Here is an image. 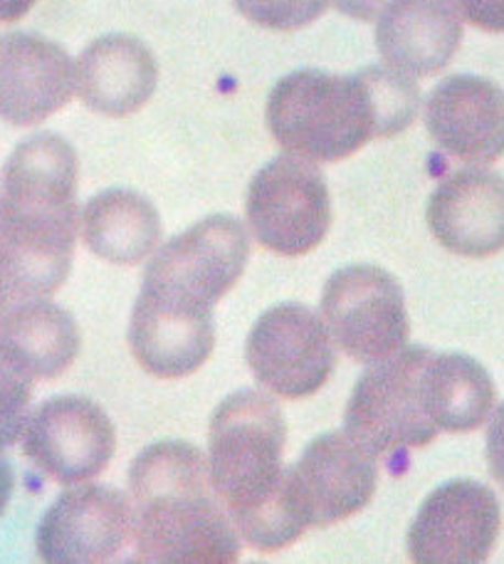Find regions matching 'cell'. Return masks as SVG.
Masks as SVG:
<instances>
[{
  "instance_id": "6da1fadb",
  "label": "cell",
  "mask_w": 504,
  "mask_h": 564,
  "mask_svg": "<svg viewBox=\"0 0 504 564\" xmlns=\"http://www.w3.org/2000/svg\"><path fill=\"white\" fill-rule=\"evenodd\" d=\"M287 423L258 391H238L216 409L208 433V473L235 530L260 552H280L307 530L282 463Z\"/></svg>"
},
{
  "instance_id": "7a4b0ae2",
  "label": "cell",
  "mask_w": 504,
  "mask_h": 564,
  "mask_svg": "<svg viewBox=\"0 0 504 564\" xmlns=\"http://www.w3.org/2000/svg\"><path fill=\"white\" fill-rule=\"evenodd\" d=\"M134 557L151 564H230L238 530L216 496L204 456L186 441H161L129 468Z\"/></svg>"
},
{
  "instance_id": "3957f363",
  "label": "cell",
  "mask_w": 504,
  "mask_h": 564,
  "mask_svg": "<svg viewBox=\"0 0 504 564\" xmlns=\"http://www.w3.org/2000/svg\"><path fill=\"white\" fill-rule=\"evenodd\" d=\"M270 134L292 156L337 164L371 139H386L369 67L357 75L299 69L272 87L265 107Z\"/></svg>"
},
{
  "instance_id": "277c9868",
  "label": "cell",
  "mask_w": 504,
  "mask_h": 564,
  "mask_svg": "<svg viewBox=\"0 0 504 564\" xmlns=\"http://www.w3.org/2000/svg\"><path fill=\"white\" fill-rule=\"evenodd\" d=\"M430 349L406 347L371 365L357 381L344 411V426L361 446L391 460L403 451L426 448L438 438L428 414L426 365Z\"/></svg>"
},
{
  "instance_id": "5b68a950",
  "label": "cell",
  "mask_w": 504,
  "mask_h": 564,
  "mask_svg": "<svg viewBox=\"0 0 504 564\" xmlns=\"http://www.w3.org/2000/svg\"><path fill=\"white\" fill-rule=\"evenodd\" d=\"M250 238L238 218L210 216L171 238L151 258L141 295L166 305L213 312L245 273Z\"/></svg>"
},
{
  "instance_id": "8992f818",
  "label": "cell",
  "mask_w": 504,
  "mask_h": 564,
  "mask_svg": "<svg viewBox=\"0 0 504 564\" xmlns=\"http://www.w3.org/2000/svg\"><path fill=\"white\" fill-rule=\"evenodd\" d=\"M321 317L331 339L361 365H379L408 345L406 295L379 265L337 270L321 292Z\"/></svg>"
},
{
  "instance_id": "52a82bcc",
  "label": "cell",
  "mask_w": 504,
  "mask_h": 564,
  "mask_svg": "<svg viewBox=\"0 0 504 564\" xmlns=\"http://www.w3.org/2000/svg\"><path fill=\"white\" fill-rule=\"evenodd\" d=\"M245 210L258 243L287 258L311 253L331 226L325 176L311 161L292 154L272 159L252 176Z\"/></svg>"
},
{
  "instance_id": "ba28073f",
  "label": "cell",
  "mask_w": 504,
  "mask_h": 564,
  "mask_svg": "<svg viewBox=\"0 0 504 564\" xmlns=\"http://www.w3.org/2000/svg\"><path fill=\"white\" fill-rule=\"evenodd\" d=\"M245 359L260 384L282 399L317 394L337 367L327 325L299 302L262 312L248 335Z\"/></svg>"
},
{
  "instance_id": "9c48e42d",
  "label": "cell",
  "mask_w": 504,
  "mask_h": 564,
  "mask_svg": "<svg viewBox=\"0 0 504 564\" xmlns=\"http://www.w3.org/2000/svg\"><path fill=\"white\" fill-rule=\"evenodd\" d=\"M117 451L114 423L85 397H55L28 416L23 453L59 486H77L105 473Z\"/></svg>"
},
{
  "instance_id": "30bf717a",
  "label": "cell",
  "mask_w": 504,
  "mask_h": 564,
  "mask_svg": "<svg viewBox=\"0 0 504 564\" xmlns=\"http://www.w3.org/2000/svg\"><path fill=\"white\" fill-rule=\"evenodd\" d=\"M502 530L495 492L478 480H450L430 492L408 530V557L418 564H480Z\"/></svg>"
},
{
  "instance_id": "8fae6325",
  "label": "cell",
  "mask_w": 504,
  "mask_h": 564,
  "mask_svg": "<svg viewBox=\"0 0 504 564\" xmlns=\"http://www.w3.org/2000/svg\"><path fill=\"white\" fill-rule=\"evenodd\" d=\"M379 486L374 453L349 433H321L289 466V488L307 528H329L364 510Z\"/></svg>"
},
{
  "instance_id": "7c38bea8",
  "label": "cell",
  "mask_w": 504,
  "mask_h": 564,
  "mask_svg": "<svg viewBox=\"0 0 504 564\" xmlns=\"http://www.w3.org/2000/svg\"><path fill=\"white\" fill-rule=\"evenodd\" d=\"M134 538V506L124 492L85 486L59 496L40 520L35 547L50 564H97L122 555Z\"/></svg>"
},
{
  "instance_id": "4fadbf2b",
  "label": "cell",
  "mask_w": 504,
  "mask_h": 564,
  "mask_svg": "<svg viewBox=\"0 0 504 564\" xmlns=\"http://www.w3.org/2000/svg\"><path fill=\"white\" fill-rule=\"evenodd\" d=\"M77 181L75 147L59 134L40 132L8 156L0 204L18 218L77 230Z\"/></svg>"
},
{
  "instance_id": "5bb4252c",
  "label": "cell",
  "mask_w": 504,
  "mask_h": 564,
  "mask_svg": "<svg viewBox=\"0 0 504 564\" xmlns=\"http://www.w3.org/2000/svg\"><path fill=\"white\" fill-rule=\"evenodd\" d=\"M426 129L436 147L470 166L504 156V89L478 75H452L426 102Z\"/></svg>"
},
{
  "instance_id": "9a60e30c",
  "label": "cell",
  "mask_w": 504,
  "mask_h": 564,
  "mask_svg": "<svg viewBox=\"0 0 504 564\" xmlns=\"http://www.w3.org/2000/svg\"><path fill=\"white\" fill-rule=\"evenodd\" d=\"M75 95V65L63 45L35 33L0 35V119L45 122Z\"/></svg>"
},
{
  "instance_id": "2e32d148",
  "label": "cell",
  "mask_w": 504,
  "mask_h": 564,
  "mask_svg": "<svg viewBox=\"0 0 504 564\" xmlns=\"http://www.w3.org/2000/svg\"><path fill=\"white\" fill-rule=\"evenodd\" d=\"M428 226L450 253L497 256L504 250V178L480 166L450 174L428 200Z\"/></svg>"
},
{
  "instance_id": "e0dca14e",
  "label": "cell",
  "mask_w": 504,
  "mask_h": 564,
  "mask_svg": "<svg viewBox=\"0 0 504 564\" xmlns=\"http://www.w3.org/2000/svg\"><path fill=\"white\" fill-rule=\"evenodd\" d=\"M131 355L158 379H180L198 371L213 355V312L166 305L139 295L129 322Z\"/></svg>"
},
{
  "instance_id": "ac0fdd59",
  "label": "cell",
  "mask_w": 504,
  "mask_h": 564,
  "mask_svg": "<svg viewBox=\"0 0 504 564\" xmlns=\"http://www.w3.org/2000/svg\"><path fill=\"white\" fill-rule=\"evenodd\" d=\"M158 63L141 40L105 35L89 43L75 65V89L97 115L122 119L139 112L156 93Z\"/></svg>"
},
{
  "instance_id": "d6986e66",
  "label": "cell",
  "mask_w": 504,
  "mask_h": 564,
  "mask_svg": "<svg viewBox=\"0 0 504 564\" xmlns=\"http://www.w3.org/2000/svg\"><path fill=\"white\" fill-rule=\"evenodd\" d=\"M462 43V20L448 0H396L383 10L376 45L388 67L430 77L450 65Z\"/></svg>"
},
{
  "instance_id": "ffe728a7",
  "label": "cell",
  "mask_w": 504,
  "mask_h": 564,
  "mask_svg": "<svg viewBox=\"0 0 504 564\" xmlns=\"http://www.w3.org/2000/svg\"><path fill=\"white\" fill-rule=\"evenodd\" d=\"M0 345L33 379H57L75 365L83 347L79 327L45 297L18 300L0 319Z\"/></svg>"
},
{
  "instance_id": "44dd1931",
  "label": "cell",
  "mask_w": 504,
  "mask_h": 564,
  "mask_svg": "<svg viewBox=\"0 0 504 564\" xmlns=\"http://www.w3.org/2000/svg\"><path fill=\"white\" fill-rule=\"evenodd\" d=\"M83 236L87 248L107 263L136 265L156 250L161 218L154 204L134 191H102L83 210Z\"/></svg>"
},
{
  "instance_id": "7402d4cb",
  "label": "cell",
  "mask_w": 504,
  "mask_h": 564,
  "mask_svg": "<svg viewBox=\"0 0 504 564\" xmlns=\"http://www.w3.org/2000/svg\"><path fill=\"white\" fill-rule=\"evenodd\" d=\"M423 381H426L428 414L438 431H475L495 406V381L480 361L468 355L430 351Z\"/></svg>"
},
{
  "instance_id": "603a6c76",
  "label": "cell",
  "mask_w": 504,
  "mask_h": 564,
  "mask_svg": "<svg viewBox=\"0 0 504 564\" xmlns=\"http://www.w3.org/2000/svg\"><path fill=\"white\" fill-rule=\"evenodd\" d=\"M33 377L0 345V448L23 438V429L33 401Z\"/></svg>"
},
{
  "instance_id": "cb8c5ba5",
  "label": "cell",
  "mask_w": 504,
  "mask_h": 564,
  "mask_svg": "<svg viewBox=\"0 0 504 564\" xmlns=\"http://www.w3.org/2000/svg\"><path fill=\"white\" fill-rule=\"evenodd\" d=\"M331 0H233L235 10L250 23L277 33L307 28L327 13Z\"/></svg>"
},
{
  "instance_id": "d4e9b609",
  "label": "cell",
  "mask_w": 504,
  "mask_h": 564,
  "mask_svg": "<svg viewBox=\"0 0 504 564\" xmlns=\"http://www.w3.org/2000/svg\"><path fill=\"white\" fill-rule=\"evenodd\" d=\"M460 20L485 33H504V0H448Z\"/></svg>"
},
{
  "instance_id": "484cf974",
  "label": "cell",
  "mask_w": 504,
  "mask_h": 564,
  "mask_svg": "<svg viewBox=\"0 0 504 564\" xmlns=\"http://www.w3.org/2000/svg\"><path fill=\"white\" fill-rule=\"evenodd\" d=\"M487 463L490 473L504 488V404L492 414L487 429Z\"/></svg>"
},
{
  "instance_id": "4316f807",
  "label": "cell",
  "mask_w": 504,
  "mask_h": 564,
  "mask_svg": "<svg viewBox=\"0 0 504 564\" xmlns=\"http://www.w3.org/2000/svg\"><path fill=\"white\" fill-rule=\"evenodd\" d=\"M339 13L354 20H376L383 10L391 8L396 0H331Z\"/></svg>"
},
{
  "instance_id": "83f0119b",
  "label": "cell",
  "mask_w": 504,
  "mask_h": 564,
  "mask_svg": "<svg viewBox=\"0 0 504 564\" xmlns=\"http://www.w3.org/2000/svg\"><path fill=\"white\" fill-rule=\"evenodd\" d=\"M13 488H15V473L10 460L6 458L3 448H0V518L8 510V502L13 498Z\"/></svg>"
},
{
  "instance_id": "f1b7e54d",
  "label": "cell",
  "mask_w": 504,
  "mask_h": 564,
  "mask_svg": "<svg viewBox=\"0 0 504 564\" xmlns=\"http://www.w3.org/2000/svg\"><path fill=\"white\" fill-rule=\"evenodd\" d=\"M35 3L37 0H0V25L23 20L35 8Z\"/></svg>"
},
{
  "instance_id": "f546056e",
  "label": "cell",
  "mask_w": 504,
  "mask_h": 564,
  "mask_svg": "<svg viewBox=\"0 0 504 564\" xmlns=\"http://www.w3.org/2000/svg\"><path fill=\"white\" fill-rule=\"evenodd\" d=\"M13 295H10V290H8V285H6V280H3V275H0V319L6 317V312L10 310V305H13Z\"/></svg>"
}]
</instances>
